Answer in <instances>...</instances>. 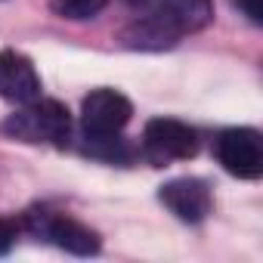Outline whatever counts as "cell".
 <instances>
[{
	"label": "cell",
	"instance_id": "cell-9",
	"mask_svg": "<svg viewBox=\"0 0 263 263\" xmlns=\"http://www.w3.org/2000/svg\"><path fill=\"white\" fill-rule=\"evenodd\" d=\"M105 7H108V0H50V10L59 19H68V22L96 19Z\"/></svg>",
	"mask_w": 263,
	"mask_h": 263
},
{
	"label": "cell",
	"instance_id": "cell-4",
	"mask_svg": "<svg viewBox=\"0 0 263 263\" xmlns=\"http://www.w3.org/2000/svg\"><path fill=\"white\" fill-rule=\"evenodd\" d=\"M217 161L238 180H257L263 174V137L254 127H229L217 137Z\"/></svg>",
	"mask_w": 263,
	"mask_h": 263
},
{
	"label": "cell",
	"instance_id": "cell-7",
	"mask_svg": "<svg viewBox=\"0 0 263 263\" xmlns=\"http://www.w3.org/2000/svg\"><path fill=\"white\" fill-rule=\"evenodd\" d=\"M41 96V74L19 50H0V99L25 105Z\"/></svg>",
	"mask_w": 263,
	"mask_h": 263
},
{
	"label": "cell",
	"instance_id": "cell-3",
	"mask_svg": "<svg viewBox=\"0 0 263 263\" xmlns=\"http://www.w3.org/2000/svg\"><path fill=\"white\" fill-rule=\"evenodd\" d=\"M143 152L152 164L186 161L198 152V134L177 118H152L143 130Z\"/></svg>",
	"mask_w": 263,
	"mask_h": 263
},
{
	"label": "cell",
	"instance_id": "cell-2",
	"mask_svg": "<svg viewBox=\"0 0 263 263\" xmlns=\"http://www.w3.org/2000/svg\"><path fill=\"white\" fill-rule=\"evenodd\" d=\"M22 229L31 232L34 238H44V241H50V245H56V248H62L68 254H78V257H93L102 248L99 235L90 226L78 223L74 217L53 214L47 208H31L22 217Z\"/></svg>",
	"mask_w": 263,
	"mask_h": 263
},
{
	"label": "cell",
	"instance_id": "cell-5",
	"mask_svg": "<svg viewBox=\"0 0 263 263\" xmlns=\"http://www.w3.org/2000/svg\"><path fill=\"white\" fill-rule=\"evenodd\" d=\"M134 118V102L121 90L99 87L81 102V127L87 137H115Z\"/></svg>",
	"mask_w": 263,
	"mask_h": 263
},
{
	"label": "cell",
	"instance_id": "cell-11",
	"mask_svg": "<svg viewBox=\"0 0 263 263\" xmlns=\"http://www.w3.org/2000/svg\"><path fill=\"white\" fill-rule=\"evenodd\" d=\"M22 232H25L22 229V220H16V217H0V257L13 251V245H16V238Z\"/></svg>",
	"mask_w": 263,
	"mask_h": 263
},
{
	"label": "cell",
	"instance_id": "cell-12",
	"mask_svg": "<svg viewBox=\"0 0 263 263\" xmlns=\"http://www.w3.org/2000/svg\"><path fill=\"white\" fill-rule=\"evenodd\" d=\"M235 7L248 16L251 25H263V0H235Z\"/></svg>",
	"mask_w": 263,
	"mask_h": 263
},
{
	"label": "cell",
	"instance_id": "cell-1",
	"mask_svg": "<svg viewBox=\"0 0 263 263\" xmlns=\"http://www.w3.org/2000/svg\"><path fill=\"white\" fill-rule=\"evenodd\" d=\"M7 137L19 140V143H53V146H65L68 134H71V118L68 108L56 99H31L25 102L19 111H13L4 124H0Z\"/></svg>",
	"mask_w": 263,
	"mask_h": 263
},
{
	"label": "cell",
	"instance_id": "cell-10",
	"mask_svg": "<svg viewBox=\"0 0 263 263\" xmlns=\"http://www.w3.org/2000/svg\"><path fill=\"white\" fill-rule=\"evenodd\" d=\"M87 155L102 158V161H130V146L115 134V137H87Z\"/></svg>",
	"mask_w": 263,
	"mask_h": 263
},
{
	"label": "cell",
	"instance_id": "cell-13",
	"mask_svg": "<svg viewBox=\"0 0 263 263\" xmlns=\"http://www.w3.org/2000/svg\"><path fill=\"white\" fill-rule=\"evenodd\" d=\"M124 4H130V7H137V10H146V7L158 4V0H124Z\"/></svg>",
	"mask_w": 263,
	"mask_h": 263
},
{
	"label": "cell",
	"instance_id": "cell-8",
	"mask_svg": "<svg viewBox=\"0 0 263 263\" xmlns=\"http://www.w3.org/2000/svg\"><path fill=\"white\" fill-rule=\"evenodd\" d=\"M152 19L177 41L183 34L201 31L214 19V0H158Z\"/></svg>",
	"mask_w": 263,
	"mask_h": 263
},
{
	"label": "cell",
	"instance_id": "cell-6",
	"mask_svg": "<svg viewBox=\"0 0 263 263\" xmlns=\"http://www.w3.org/2000/svg\"><path fill=\"white\" fill-rule=\"evenodd\" d=\"M161 204L183 223H201L208 220L214 198H211V186L198 177H177L171 183H164L158 189Z\"/></svg>",
	"mask_w": 263,
	"mask_h": 263
}]
</instances>
